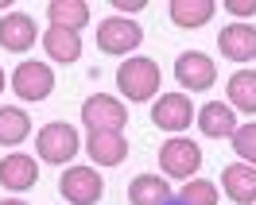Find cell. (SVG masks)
<instances>
[{"label": "cell", "mask_w": 256, "mask_h": 205, "mask_svg": "<svg viewBox=\"0 0 256 205\" xmlns=\"http://www.w3.org/2000/svg\"><path fill=\"white\" fill-rule=\"evenodd\" d=\"M160 85H163V74H160V62H152V58H128L116 70V89L128 101H152Z\"/></svg>", "instance_id": "obj_1"}, {"label": "cell", "mask_w": 256, "mask_h": 205, "mask_svg": "<svg viewBox=\"0 0 256 205\" xmlns=\"http://www.w3.org/2000/svg\"><path fill=\"white\" fill-rule=\"evenodd\" d=\"M140 43H144V27L124 16H109L97 23V50H105V54H128Z\"/></svg>", "instance_id": "obj_2"}, {"label": "cell", "mask_w": 256, "mask_h": 205, "mask_svg": "<svg viewBox=\"0 0 256 205\" xmlns=\"http://www.w3.org/2000/svg\"><path fill=\"white\" fill-rule=\"evenodd\" d=\"M58 194H62L70 205H97L101 194H105V178H101L94 167H70V171L58 178Z\"/></svg>", "instance_id": "obj_3"}, {"label": "cell", "mask_w": 256, "mask_h": 205, "mask_svg": "<svg viewBox=\"0 0 256 205\" xmlns=\"http://www.w3.org/2000/svg\"><path fill=\"white\" fill-rule=\"evenodd\" d=\"M82 120H86L90 132H124L128 112L116 97L94 93V97H86V105H82Z\"/></svg>", "instance_id": "obj_4"}, {"label": "cell", "mask_w": 256, "mask_h": 205, "mask_svg": "<svg viewBox=\"0 0 256 205\" xmlns=\"http://www.w3.org/2000/svg\"><path fill=\"white\" fill-rule=\"evenodd\" d=\"M35 147H39V159H43V163H58V167H62V163H70V159L82 151V140L70 124H47V128H39Z\"/></svg>", "instance_id": "obj_5"}, {"label": "cell", "mask_w": 256, "mask_h": 205, "mask_svg": "<svg viewBox=\"0 0 256 205\" xmlns=\"http://www.w3.org/2000/svg\"><path fill=\"white\" fill-rule=\"evenodd\" d=\"M160 167H163V174H171V178H190V174H198V167H202V147L194 140L171 136V140L160 147Z\"/></svg>", "instance_id": "obj_6"}, {"label": "cell", "mask_w": 256, "mask_h": 205, "mask_svg": "<svg viewBox=\"0 0 256 205\" xmlns=\"http://www.w3.org/2000/svg\"><path fill=\"white\" fill-rule=\"evenodd\" d=\"M175 78H178L182 89L198 93V89H210L218 81V66L202 50H186V54H178V62H175Z\"/></svg>", "instance_id": "obj_7"}, {"label": "cell", "mask_w": 256, "mask_h": 205, "mask_svg": "<svg viewBox=\"0 0 256 205\" xmlns=\"http://www.w3.org/2000/svg\"><path fill=\"white\" fill-rule=\"evenodd\" d=\"M198 116L190 105V97L186 93H163L156 105H152V124L156 128H167V132H182V128H190V120Z\"/></svg>", "instance_id": "obj_8"}, {"label": "cell", "mask_w": 256, "mask_h": 205, "mask_svg": "<svg viewBox=\"0 0 256 205\" xmlns=\"http://www.w3.org/2000/svg\"><path fill=\"white\" fill-rule=\"evenodd\" d=\"M12 89L24 101H43L54 89V74H50L47 62H20L16 74H12Z\"/></svg>", "instance_id": "obj_9"}, {"label": "cell", "mask_w": 256, "mask_h": 205, "mask_svg": "<svg viewBox=\"0 0 256 205\" xmlns=\"http://www.w3.org/2000/svg\"><path fill=\"white\" fill-rule=\"evenodd\" d=\"M0 182L8 190H32L39 182V163L32 155H24V151H12V155L0 159Z\"/></svg>", "instance_id": "obj_10"}, {"label": "cell", "mask_w": 256, "mask_h": 205, "mask_svg": "<svg viewBox=\"0 0 256 205\" xmlns=\"http://www.w3.org/2000/svg\"><path fill=\"white\" fill-rule=\"evenodd\" d=\"M218 47H222L225 58L248 62V58H256V27L252 23H229V27H222V35H218Z\"/></svg>", "instance_id": "obj_11"}, {"label": "cell", "mask_w": 256, "mask_h": 205, "mask_svg": "<svg viewBox=\"0 0 256 205\" xmlns=\"http://www.w3.org/2000/svg\"><path fill=\"white\" fill-rule=\"evenodd\" d=\"M86 151L97 167H120L128 155V143H124V132H90L86 140Z\"/></svg>", "instance_id": "obj_12"}, {"label": "cell", "mask_w": 256, "mask_h": 205, "mask_svg": "<svg viewBox=\"0 0 256 205\" xmlns=\"http://www.w3.org/2000/svg\"><path fill=\"white\" fill-rule=\"evenodd\" d=\"M194 120H198V128H202V136H210V140H229V136L237 132V116H233V109L222 105V101L202 105Z\"/></svg>", "instance_id": "obj_13"}, {"label": "cell", "mask_w": 256, "mask_h": 205, "mask_svg": "<svg viewBox=\"0 0 256 205\" xmlns=\"http://www.w3.org/2000/svg\"><path fill=\"white\" fill-rule=\"evenodd\" d=\"M222 186H225V194H229L237 205H252L256 202V167H248V163L225 167L222 171Z\"/></svg>", "instance_id": "obj_14"}, {"label": "cell", "mask_w": 256, "mask_h": 205, "mask_svg": "<svg viewBox=\"0 0 256 205\" xmlns=\"http://www.w3.org/2000/svg\"><path fill=\"white\" fill-rule=\"evenodd\" d=\"M32 43H35V19H32V16L12 12V16L0 19V47H4V50H16V54H24Z\"/></svg>", "instance_id": "obj_15"}, {"label": "cell", "mask_w": 256, "mask_h": 205, "mask_svg": "<svg viewBox=\"0 0 256 205\" xmlns=\"http://www.w3.org/2000/svg\"><path fill=\"white\" fill-rule=\"evenodd\" d=\"M128 202L132 205H171V186L163 182L160 174H140V178H132V186H128Z\"/></svg>", "instance_id": "obj_16"}, {"label": "cell", "mask_w": 256, "mask_h": 205, "mask_svg": "<svg viewBox=\"0 0 256 205\" xmlns=\"http://www.w3.org/2000/svg\"><path fill=\"white\" fill-rule=\"evenodd\" d=\"M47 19H50V27L82 31L90 23V4L86 0H54V4H47Z\"/></svg>", "instance_id": "obj_17"}, {"label": "cell", "mask_w": 256, "mask_h": 205, "mask_svg": "<svg viewBox=\"0 0 256 205\" xmlns=\"http://www.w3.org/2000/svg\"><path fill=\"white\" fill-rule=\"evenodd\" d=\"M43 47H47V58L70 66V62H78V58H82V35L78 31H62V27H47Z\"/></svg>", "instance_id": "obj_18"}, {"label": "cell", "mask_w": 256, "mask_h": 205, "mask_svg": "<svg viewBox=\"0 0 256 205\" xmlns=\"http://www.w3.org/2000/svg\"><path fill=\"white\" fill-rule=\"evenodd\" d=\"M171 23L175 27H202V23H210V16L218 12V4L214 0H171Z\"/></svg>", "instance_id": "obj_19"}, {"label": "cell", "mask_w": 256, "mask_h": 205, "mask_svg": "<svg viewBox=\"0 0 256 205\" xmlns=\"http://www.w3.org/2000/svg\"><path fill=\"white\" fill-rule=\"evenodd\" d=\"M32 136V120H28V112L24 109H0V147H16Z\"/></svg>", "instance_id": "obj_20"}, {"label": "cell", "mask_w": 256, "mask_h": 205, "mask_svg": "<svg viewBox=\"0 0 256 205\" xmlns=\"http://www.w3.org/2000/svg\"><path fill=\"white\" fill-rule=\"evenodd\" d=\"M229 109L256 112V70H237L229 78Z\"/></svg>", "instance_id": "obj_21"}, {"label": "cell", "mask_w": 256, "mask_h": 205, "mask_svg": "<svg viewBox=\"0 0 256 205\" xmlns=\"http://www.w3.org/2000/svg\"><path fill=\"white\" fill-rule=\"evenodd\" d=\"M178 205H218V186L214 182H206V178H194V182H186V186L178 190Z\"/></svg>", "instance_id": "obj_22"}, {"label": "cell", "mask_w": 256, "mask_h": 205, "mask_svg": "<svg viewBox=\"0 0 256 205\" xmlns=\"http://www.w3.org/2000/svg\"><path fill=\"white\" fill-rule=\"evenodd\" d=\"M229 140H233V151L240 155V163L256 167V124H237V132Z\"/></svg>", "instance_id": "obj_23"}, {"label": "cell", "mask_w": 256, "mask_h": 205, "mask_svg": "<svg viewBox=\"0 0 256 205\" xmlns=\"http://www.w3.org/2000/svg\"><path fill=\"white\" fill-rule=\"evenodd\" d=\"M229 16H256V0H225Z\"/></svg>", "instance_id": "obj_24"}, {"label": "cell", "mask_w": 256, "mask_h": 205, "mask_svg": "<svg viewBox=\"0 0 256 205\" xmlns=\"http://www.w3.org/2000/svg\"><path fill=\"white\" fill-rule=\"evenodd\" d=\"M116 4V12H124V19H128V12H144V0H112Z\"/></svg>", "instance_id": "obj_25"}, {"label": "cell", "mask_w": 256, "mask_h": 205, "mask_svg": "<svg viewBox=\"0 0 256 205\" xmlns=\"http://www.w3.org/2000/svg\"><path fill=\"white\" fill-rule=\"evenodd\" d=\"M0 205H28V202H20V198H12V202H0Z\"/></svg>", "instance_id": "obj_26"}, {"label": "cell", "mask_w": 256, "mask_h": 205, "mask_svg": "<svg viewBox=\"0 0 256 205\" xmlns=\"http://www.w3.org/2000/svg\"><path fill=\"white\" fill-rule=\"evenodd\" d=\"M0 93H4V70H0Z\"/></svg>", "instance_id": "obj_27"}, {"label": "cell", "mask_w": 256, "mask_h": 205, "mask_svg": "<svg viewBox=\"0 0 256 205\" xmlns=\"http://www.w3.org/2000/svg\"><path fill=\"white\" fill-rule=\"evenodd\" d=\"M171 205H178V202H171Z\"/></svg>", "instance_id": "obj_28"}]
</instances>
